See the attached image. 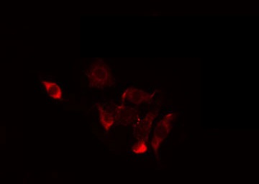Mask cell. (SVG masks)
Here are the masks:
<instances>
[{
	"instance_id": "obj_1",
	"label": "cell",
	"mask_w": 259,
	"mask_h": 184,
	"mask_svg": "<svg viewBox=\"0 0 259 184\" xmlns=\"http://www.w3.org/2000/svg\"><path fill=\"white\" fill-rule=\"evenodd\" d=\"M88 76L90 87L101 88L106 86L110 81V68L101 60L94 63Z\"/></svg>"
},
{
	"instance_id": "obj_2",
	"label": "cell",
	"mask_w": 259,
	"mask_h": 184,
	"mask_svg": "<svg viewBox=\"0 0 259 184\" xmlns=\"http://www.w3.org/2000/svg\"><path fill=\"white\" fill-rule=\"evenodd\" d=\"M175 118V114H168L156 124L152 141H151V146H152L153 151L156 156L158 155V149H159L162 143L171 130L172 122Z\"/></svg>"
},
{
	"instance_id": "obj_3",
	"label": "cell",
	"mask_w": 259,
	"mask_h": 184,
	"mask_svg": "<svg viewBox=\"0 0 259 184\" xmlns=\"http://www.w3.org/2000/svg\"><path fill=\"white\" fill-rule=\"evenodd\" d=\"M153 96L154 94H149L139 88L131 87L124 92L122 96V101H127L134 105H139L144 102H151Z\"/></svg>"
},
{
	"instance_id": "obj_4",
	"label": "cell",
	"mask_w": 259,
	"mask_h": 184,
	"mask_svg": "<svg viewBox=\"0 0 259 184\" xmlns=\"http://www.w3.org/2000/svg\"><path fill=\"white\" fill-rule=\"evenodd\" d=\"M156 116H157V112H148L142 120L135 125L134 135L139 140H148L153 120L156 119Z\"/></svg>"
},
{
	"instance_id": "obj_5",
	"label": "cell",
	"mask_w": 259,
	"mask_h": 184,
	"mask_svg": "<svg viewBox=\"0 0 259 184\" xmlns=\"http://www.w3.org/2000/svg\"><path fill=\"white\" fill-rule=\"evenodd\" d=\"M137 112L134 109L127 108L124 106L117 107L116 117L121 123L127 124L134 122L137 117Z\"/></svg>"
},
{
	"instance_id": "obj_6",
	"label": "cell",
	"mask_w": 259,
	"mask_h": 184,
	"mask_svg": "<svg viewBox=\"0 0 259 184\" xmlns=\"http://www.w3.org/2000/svg\"><path fill=\"white\" fill-rule=\"evenodd\" d=\"M42 84L45 86L47 95L51 98L56 100H63V91L58 83L54 81H42Z\"/></svg>"
},
{
	"instance_id": "obj_7",
	"label": "cell",
	"mask_w": 259,
	"mask_h": 184,
	"mask_svg": "<svg viewBox=\"0 0 259 184\" xmlns=\"http://www.w3.org/2000/svg\"><path fill=\"white\" fill-rule=\"evenodd\" d=\"M97 108H98L99 113H100V123L102 124V127L105 128V130L108 131L115 123V116L104 110L100 105H98Z\"/></svg>"
},
{
	"instance_id": "obj_8",
	"label": "cell",
	"mask_w": 259,
	"mask_h": 184,
	"mask_svg": "<svg viewBox=\"0 0 259 184\" xmlns=\"http://www.w3.org/2000/svg\"><path fill=\"white\" fill-rule=\"evenodd\" d=\"M131 151L135 154L142 155L148 152V147L146 140L140 139L139 142L135 144L131 148Z\"/></svg>"
}]
</instances>
